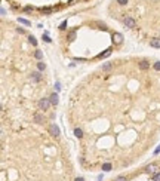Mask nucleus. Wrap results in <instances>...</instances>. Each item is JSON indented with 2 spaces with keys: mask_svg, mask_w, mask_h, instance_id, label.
I'll list each match as a JSON object with an SVG mask.
<instances>
[{
  "mask_svg": "<svg viewBox=\"0 0 160 181\" xmlns=\"http://www.w3.org/2000/svg\"><path fill=\"white\" fill-rule=\"evenodd\" d=\"M31 79H33L34 82H39V80L42 79V74H40L39 71H36V73H33V74H31Z\"/></svg>",
  "mask_w": 160,
  "mask_h": 181,
  "instance_id": "obj_9",
  "label": "nucleus"
},
{
  "mask_svg": "<svg viewBox=\"0 0 160 181\" xmlns=\"http://www.w3.org/2000/svg\"><path fill=\"white\" fill-rule=\"evenodd\" d=\"M68 39H70V40L73 42V40L76 39V31H71V33H70V36H68Z\"/></svg>",
  "mask_w": 160,
  "mask_h": 181,
  "instance_id": "obj_19",
  "label": "nucleus"
},
{
  "mask_svg": "<svg viewBox=\"0 0 160 181\" xmlns=\"http://www.w3.org/2000/svg\"><path fill=\"white\" fill-rule=\"evenodd\" d=\"M37 68L40 70V71H42V70H45V68H46V65H45V62H39V64H37Z\"/></svg>",
  "mask_w": 160,
  "mask_h": 181,
  "instance_id": "obj_17",
  "label": "nucleus"
},
{
  "mask_svg": "<svg viewBox=\"0 0 160 181\" xmlns=\"http://www.w3.org/2000/svg\"><path fill=\"white\" fill-rule=\"evenodd\" d=\"M59 28H61V30H65V28H67V21H64V22L61 24V27H59Z\"/></svg>",
  "mask_w": 160,
  "mask_h": 181,
  "instance_id": "obj_24",
  "label": "nucleus"
},
{
  "mask_svg": "<svg viewBox=\"0 0 160 181\" xmlns=\"http://www.w3.org/2000/svg\"><path fill=\"white\" fill-rule=\"evenodd\" d=\"M49 100H51V103H52V105H56L58 104V94H52L51 96H49Z\"/></svg>",
  "mask_w": 160,
  "mask_h": 181,
  "instance_id": "obj_7",
  "label": "nucleus"
},
{
  "mask_svg": "<svg viewBox=\"0 0 160 181\" xmlns=\"http://www.w3.org/2000/svg\"><path fill=\"white\" fill-rule=\"evenodd\" d=\"M111 39H113V43H116V45H122V42H123V36L120 33H113Z\"/></svg>",
  "mask_w": 160,
  "mask_h": 181,
  "instance_id": "obj_2",
  "label": "nucleus"
},
{
  "mask_svg": "<svg viewBox=\"0 0 160 181\" xmlns=\"http://www.w3.org/2000/svg\"><path fill=\"white\" fill-rule=\"evenodd\" d=\"M76 181H84V178H82V177H79V178H76Z\"/></svg>",
  "mask_w": 160,
  "mask_h": 181,
  "instance_id": "obj_29",
  "label": "nucleus"
},
{
  "mask_svg": "<svg viewBox=\"0 0 160 181\" xmlns=\"http://www.w3.org/2000/svg\"><path fill=\"white\" fill-rule=\"evenodd\" d=\"M153 181H160V172H157V174L153 175Z\"/></svg>",
  "mask_w": 160,
  "mask_h": 181,
  "instance_id": "obj_20",
  "label": "nucleus"
},
{
  "mask_svg": "<svg viewBox=\"0 0 160 181\" xmlns=\"http://www.w3.org/2000/svg\"><path fill=\"white\" fill-rule=\"evenodd\" d=\"M145 171H147L148 174H153V175H154V174H157V165H154V163L148 165V166L145 168Z\"/></svg>",
  "mask_w": 160,
  "mask_h": 181,
  "instance_id": "obj_5",
  "label": "nucleus"
},
{
  "mask_svg": "<svg viewBox=\"0 0 160 181\" xmlns=\"http://www.w3.org/2000/svg\"><path fill=\"white\" fill-rule=\"evenodd\" d=\"M154 70H157V71H160V61H157V62L154 64Z\"/></svg>",
  "mask_w": 160,
  "mask_h": 181,
  "instance_id": "obj_21",
  "label": "nucleus"
},
{
  "mask_svg": "<svg viewBox=\"0 0 160 181\" xmlns=\"http://www.w3.org/2000/svg\"><path fill=\"white\" fill-rule=\"evenodd\" d=\"M114 181H127V180H126V177H117Z\"/></svg>",
  "mask_w": 160,
  "mask_h": 181,
  "instance_id": "obj_25",
  "label": "nucleus"
},
{
  "mask_svg": "<svg viewBox=\"0 0 160 181\" xmlns=\"http://www.w3.org/2000/svg\"><path fill=\"white\" fill-rule=\"evenodd\" d=\"M102 171H105V172L111 171V165H110V163H104V165H102Z\"/></svg>",
  "mask_w": 160,
  "mask_h": 181,
  "instance_id": "obj_14",
  "label": "nucleus"
},
{
  "mask_svg": "<svg viewBox=\"0 0 160 181\" xmlns=\"http://www.w3.org/2000/svg\"><path fill=\"white\" fill-rule=\"evenodd\" d=\"M117 3H119V5H126L127 0H117Z\"/></svg>",
  "mask_w": 160,
  "mask_h": 181,
  "instance_id": "obj_26",
  "label": "nucleus"
},
{
  "mask_svg": "<svg viewBox=\"0 0 160 181\" xmlns=\"http://www.w3.org/2000/svg\"><path fill=\"white\" fill-rule=\"evenodd\" d=\"M139 68L141 70H148L150 68V62H148V61H141V62H139Z\"/></svg>",
  "mask_w": 160,
  "mask_h": 181,
  "instance_id": "obj_8",
  "label": "nucleus"
},
{
  "mask_svg": "<svg viewBox=\"0 0 160 181\" xmlns=\"http://www.w3.org/2000/svg\"><path fill=\"white\" fill-rule=\"evenodd\" d=\"M49 131H51V135L52 137H59V128L56 126V125H51V128H49Z\"/></svg>",
  "mask_w": 160,
  "mask_h": 181,
  "instance_id": "obj_4",
  "label": "nucleus"
},
{
  "mask_svg": "<svg viewBox=\"0 0 160 181\" xmlns=\"http://www.w3.org/2000/svg\"><path fill=\"white\" fill-rule=\"evenodd\" d=\"M74 135H76L77 138H82V137H83V131L79 129V128H76V129H74Z\"/></svg>",
  "mask_w": 160,
  "mask_h": 181,
  "instance_id": "obj_12",
  "label": "nucleus"
},
{
  "mask_svg": "<svg viewBox=\"0 0 160 181\" xmlns=\"http://www.w3.org/2000/svg\"><path fill=\"white\" fill-rule=\"evenodd\" d=\"M110 55H111V49H107V51L105 52H102V53H99V55H98V58H107V57H110Z\"/></svg>",
  "mask_w": 160,
  "mask_h": 181,
  "instance_id": "obj_10",
  "label": "nucleus"
},
{
  "mask_svg": "<svg viewBox=\"0 0 160 181\" xmlns=\"http://www.w3.org/2000/svg\"><path fill=\"white\" fill-rule=\"evenodd\" d=\"M51 10H52L51 8H45V9L42 8V12H43V13H49V12H51Z\"/></svg>",
  "mask_w": 160,
  "mask_h": 181,
  "instance_id": "obj_23",
  "label": "nucleus"
},
{
  "mask_svg": "<svg viewBox=\"0 0 160 181\" xmlns=\"http://www.w3.org/2000/svg\"><path fill=\"white\" fill-rule=\"evenodd\" d=\"M111 67H113V64H111V62H105V64L102 65L101 68L104 70V71H107V70H110V68H111Z\"/></svg>",
  "mask_w": 160,
  "mask_h": 181,
  "instance_id": "obj_13",
  "label": "nucleus"
},
{
  "mask_svg": "<svg viewBox=\"0 0 160 181\" xmlns=\"http://www.w3.org/2000/svg\"><path fill=\"white\" fill-rule=\"evenodd\" d=\"M43 40H45V42H48V43H51V39H49V36H48V34L43 36Z\"/></svg>",
  "mask_w": 160,
  "mask_h": 181,
  "instance_id": "obj_22",
  "label": "nucleus"
},
{
  "mask_svg": "<svg viewBox=\"0 0 160 181\" xmlns=\"http://www.w3.org/2000/svg\"><path fill=\"white\" fill-rule=\"evenodd\" d=\"M55 88H56V91H59V89H61V85H59V83H56V85H55Z\"/></svg>",
  "mask_w": 160,
  "mask_h": 181,
  "instance_id": "obj_28",
  "label": "nucleus"
},
{
  "mask_svg": "<svg viewBox=\"0 0 160 181\" xmlns=\"http://www.w3.org/2000/svg\"><path fill=\"white\" fill-rule=\"evenodd\" d=\"M51 104L52 103H51V100H49V98H42V100L39 101V108L45 112V110H48V108L51 107Z\"/></svg>",
  "mask_w": 160,
  "mask_h": 181,
  "instance_id": "obj_1",
  "label": "nucleus"
},
{
  "mask_svg": "<svg viewBox=\"0 0 160 181\" xmlns=\"http://www.w3.org/2000/svg\"><path fill=\"white\" fill-rule=\"evenodd\" d=\"M28 39H30V43H31V45H34V46L37 45V40H36V37H34V36H30Z\"/></svg>",
  "mask_w": 160,
  "mask_h": 181,
  "instance_id": "obj_16",
  "label": "nucleus"
},
{
  "mask_svg": "<svg viewBox=\"0 0 160 181\" xmlns=\"http://www.w3.org/2000/svg\"><path fill=\"white\" fill-rule=\"evenodd\" d=\"M18 21H19L21 24H25V25H30V22H28L27 19H24V18H18Z\"/></svg>",
  "mask_w": 160,
  "mask_h": 181,
  "instance_id": "obj_18",
  "label": "nucleus"
},
{
  "mask_svg": "<svg viewBox=\"0 0 160 181\" xmlns=\"http://www.w3.org/2000/svg\"><path fill=\"white\" fill-rule=\"evenodd\" d=\"M34 57H36L37 60H42V58H43V53H42L40 51H36V53H34Z\"/></svg>",
  "mask_w": 160,
  "mask_h": 181,
  "instance_id": "obj_15",
  "label": "nucleus"
},
{
  "mask_svg": "<svg viewBox=\"0 0 160 181\" xmlns=\"http://www.w3.org/2000/svg\"><path fill=\"white\" fill-rule=\"evenodd\" d=\"M34 120L37 122V123H43V122H45V117H43L42 114H34Z\"/></svg>",
  "mask_w": 160,
  "mask_h": 181,
  "instance_id": "obj_11",
  "label": "nucleus"
},
{
  "mask_svg": "<svg viewBox=\"0 0 160 181\" xmlns=\"http://www.w3.org/2000/svg\"><path fill=\"white\" fill-rule=\"evenodd\" d=\"M125 25L127 27V28H134L135 27V19L130 17H126L125 18Z\"/></svg>",
  "mask_w": 160,
  "mask_h": 181,
  "instance_id": "obj_3",
  "label": "nucleus"
},
{
  "mask_svg": "<svg viewBox=\"0 0 160 181\" xmlns=\"http://www.w3.org/2000/svg\"><path fill=\"white\" fill-rule=\"evenodd\" d=\"M150 46L151 48H160V37H154L150 40Z\"/></svg>",
  "mask_w": 160,
  "mask_h": 181,
  "instance_id": "obj_6",
  "label": "nucleus"
},
{
  "mask_svg": "<svg viewBox=\"0 0 160 181\" xmlns=\"http://www.w3.org/2000/svg\"><path fill=\"white\" fill-rule=\"evenodd\" d=\"M25 10H27V12H28V10H33V6H27Z\"/></svg>",
  "mask_w": 160,
  "mask_h": 181,
  "instance_id": "obj_27",
  "label": "nucleus"
}]
</instances>
